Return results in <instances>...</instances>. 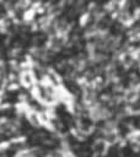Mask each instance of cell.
Instances as JSON below:
<instances>
[{"label": "cell", "instance_id": "obj_1", "mask_svg": "<svg viewBox=\"0 0 140 157\" xmlns=\"http://www.w3.org/2000/svg\"><path fill=\"white\" fill-rule=\"evenodd\" d=\"M18 82L21 85V87L23 90L31 91L32 87L37 83V80L34 77V75L32 74V71H20V77H18Z\"/></svg>", "mask_w": 140, "mask_h": 157}]
</instances>
